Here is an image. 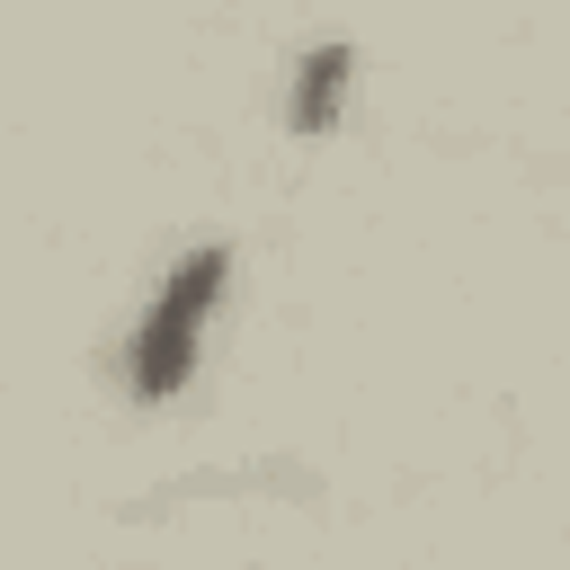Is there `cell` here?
Wrapping results in <instances>:
<instances>
[{"label": "cell", "instance_id": "obj_1", "mask_svg": "<svg viewBox=\"0 0 570 570\" xmlns=\"http://www.w3.org/2000/svg\"><path fill=\"white\" fill-rule=\"evenodd\" d=\"M223 285H232V249H223V240H196V249L151 285V303H142V321H134V338H125V392H134V401H178V392H187Z\"/></svg>", "mask_w": 570, "mask_h": 570}, {"label": "cell", "instance_id": "obj_2", "mask_svg": "<svg viewBox=\"0 0 570 570\" xmlns=\"http://www.w3.org/2000/svg\"><path fill=\"white\" fill-rule=\"evenodd\" d=\"M347 89H356V45H312L303 62H294V80H285V125L303 134V142H321V134H338V116H347Z\"/></svg>", "mask_w": 570, "mask_h": 570}]
</instances>
